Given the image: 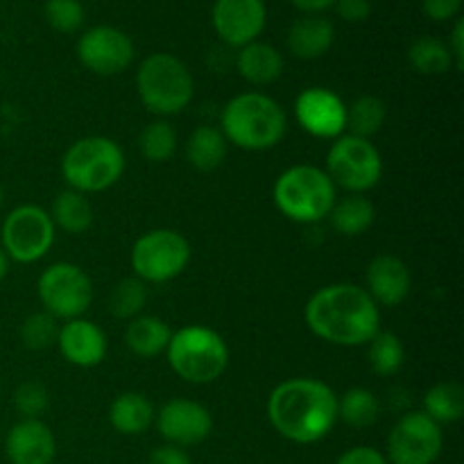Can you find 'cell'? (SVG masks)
<instances>
[{
	"label": "cell",
	"instance_id": "6da1fadb",
	"mask_svg": "<svg viewBox=\"0 0 464 464\" xmlns=\"http://www.w3.org/2000/svg\"><path fill=\"white\" fill-rule=\"evenodd\" d=\"M306 324L313 334L338 347L370 344L381 331L379 304L356 284H331L306 304Z\"/></svg>",
	"mask_w": 464,
	"mask_h": 464
},
{
	"label": "cell",
	"instance_id": "7a4b0ae2",
	"mask_svg": "<svg viewBox=\"0 0 464 464\" xmlns=\"http://www.w3.org/2000/svg\"><path fill=\"white\" fill-rule=\"evenodd\" d=\"M267 417L281 438L295 444H315L338 421V397L320 379H288L267 397Z\"/></svg>",
	"mask_w": 464,
	"mask_h": 464
},
{
	"label": "cell",
	"instance_id": "3957f363",
	"mask_svg": "<svg viewBox=\"0 0 464 464\" xmlns=\"http://www.w3.org/2000/svg\"><path fill=\"white\" fill-rule=\"evenodd\" d=\"M220 131L227 143L249 152L272 150L284 140L288 118L275 98L258 91L240 93L225 104L220 116Z\"/></svg>",
	"mask_w": 464,
	"mask_h": 464
},
{
	"label": "cell",
	"instance_id": "277c9868",
	"mask_svg": "<svg viewBox=\"0 0 464 464\" xmlns=\"http://www.w3.org/2000/svg\"><path fill=\"white\" fill-rule=\"evenodd\" d=\"M276 208L288 220L299 225H315L329 218L335 199V184L322 168L293 166L281 172L272 188Z\"/></svg>",
	"mask_w": 464,
	"mask_h": 464
},
{
	"label": "cell",
	"instance_id": "5b68a950",
	"mask_svg": "<svg viewBox=\"0 0 464 464\" xmlns=\"http://www.w3.org/2000/svg\"><path fill=\"white\" fill-rule=\"evenodd\" d=\"M168 365L186 383L204 385L220 379L229 367V347L218 331L190 324L175 331L166 349Z\"/></svg>",
	"mask_w": 464,
	"mask_h": 464
},
{
	"label": "cell",
	"instance_id": "8992f818",
	"mask_svg": "<svg viewBox=\"0 0 464 464\" xmlns=\"http://www.w3.org/2000/svg\"><path fill=\"white\" fill-rule=\"evenodd\" d=\"M136 89L148 111L157 116H175L193 100L195 80L179 57L170 53H152L136 71Z\"/></svg>",
	"mask_w": 464,
	"mask_h": 464
},
{
	"label": "cell",
	"instance_id": "52a82bcc",
	"mask_svg": "<svg viewBox=\"0 0 464 464\" xmlns=\"http://www.w3.org/2000/svg\"><path fill=\"white\" fill-rule=\"evenodd\" d=\"M125 172V152L107 136H84L62 159L63 181L77 193H102Z\"/></svg>",
	"mask_w": 464,
	"mask_h": 464
},
{
	"label": "cell",
	"instance_id": "ba28073f",
	"mask_svg": "<svg viewBox=\"0 0 464 464\" xmlns=\"http://www.w3.org/2000/svg\"><path fill=\"white\" fill-rule=\"evenodd\" d=\"M326 175L335 188L362 195L374 188L383 177V159L376 145L367 139L344 134L334 140L326 152Z\"/></svg>",
	"mask_w": 464,
	"mask_h": 464
},
{
	"label": "cell",
	"instance_id": "9c48e42d",
	"mask_svg": "<svg viewBox=\"0 0 464 464\" xmlns=\"http://www.w3.org/2000/svg\"><path fill=\"white\" fill-rule=\"evenodd\" d=\"M131 270L143 284H166L177 279L190 261V245L179 231L152 229L131 247Z\"/></svg>",
	"mask_w": 464,
	"mask_h": 464
},
{
	"label": "cell",
	"instance_id": "30bf717a",
	"mask_svg": "<svg viewBox=\"0 0 464 464\" xmlns=\"http://www.w3.org/2000/svg\"><path fill=\"white\" fill-rule=\"evenodd\" d=\"M57 236L53 218L36 204H21L3 222L0 240L7 258L16 263H36L50 252Z\"/></svg>",
	"mask_w": 464,
	"mask_h": 464
},
{
	"label": "cell",
	"instance_id": "8fae6325",
	"mask_svg": "<svg viewBox=\"0 0 464 464\" xmlns=\"http://www.w3.org/2000/svg\"><path fill=\"white\" fill-rule=\"evenodd\" d=\"M39 299L54 320H77L93 302L91 276L75 263H53L36 281Z\"/></svg>",
	"mask_w": 464,
	"mask_h": 464
},
{
	"label": "cell",
	"instance_id": "7c38bea8",
	"mask_svg": "<svg viewBox=\"0 0 464 464\" xmlns=\"http://www.w3.org/2000/svg\"><path fill=\"white\" fill-rule=\"evenodd\" d=\"M442 426L424 411L406 412L388 435V462L433 464L442 453Z\"/></svg>",
	"mask_w": 464,
	"mask_h": 464
},
{
	"label": "cell",
	"instance_id": "4fadbf2b",
	"mask_svg": "<svg viewBox=\"0 0 464 464\" xmlns=\"http://www.w3.org/2000/svg\"><path fill=\"white\" fill-rule=\"evenodd\" d=\"M77 59L95 75H118L134 62V44L113 25H95L77 41Z\"/></svg>",
	"mask_w": 464,
	"mask_h": 464
},
{
	"label": "cell",
	"instance_id": "5bb4252c",
	"mask_svg": "<svg viewBox=\"0 0 464 464\" xmlns=\"http://www.w3.org/2000/svg\"><path fill=\"white\" fill-rule=\"evenodd\" d=\"M211 23L222 44L231 48L258 41L266 30L267 9L263 0H216L211 7Z\"/></svg>",
	"mask_w": 464,
	"mask_h": 464
},
{
	"label": "cell",
	"instance_id": "9a60e30c",
	"mask_svg": "<svg viewBox=\"0 0 464 464\" xmlns=\"http://www.w3.org/2000/svg\"><path fill=\"white\" fill-rule=\"evenodd\" d=\"M295 118L315 139H338L347 130V104L335 91L311 86L295 100Z\"/></svg>",
	"mask_w": 464,
	"mask_h": 464
},
{
	"label": "cell",
	"instance_id": "2e32d148",
	"mask_svg": "<svg viewBox=\"0 0 464 464\" xmlns=\"http://www.w3.org/2000/svg\"><path fill=\"white\" fill-rule=\"evenodd\" d=\"M157 429L168 444L175 447H198L211 435L213 417L208 408L193 399H170L159 411Z\"/></svg>",
	"mask_w": 464,
	"mask_h": 464
},
{
	"label": "cell",
	"instance_id": "e0dca14e",
	"mask_svg": "<svg viewBox=\"0 0 464 464\" xmlns=\"http://www.w3.org/2000/svg\"><path fill=\"white\" fill-rule=\"evenodd\" d=\"M59 353L75 367H98L107 356V335L98 324L89 320H68L59 326Z\"/></svg>",
	"mask_w": 464,
	"mask_h": 464
},
{
	"label": "cell",
	"instance_id": "ac0fdd59",
	"mask_svg": "<svg viewBox=\"0 0 464 464\" xmlns=\"http://www.w3.org/2000/svg\"><path fill=\"white\" fill-rule=\"evenodd\" d=\"M5 456L12 464H53L57 442L41 420H21L5 438Z\"/></svg>",
	"mask_w": 464,
	"mask_h": 464
},
{
	"label": "cell",
	"instance_id": "d6986e66",
	"mask_svg": "<svg viewBox=\"0 0 464 464\" xmlns=\"http://www.w3.org/2000/svg\"><path fill=\"white\" fill-rule=\"evenodd\" d=\"M411 270L394 254H379L372 258L365 272V290L381 306H399L411 295Z\"/></svg>",
	"mask_w": 464,
	"mask_h": 464
},
{
	"label": "cell",
	"instance_id": "ffe728a7",
	"mask_svg": "<svg viewBox=\"0 0 464 464\" xmlns=\"http://www.w3.org/2000/svg\"><path fill=\"white\" fill-rule=\"evenodd\" d=\"M335 41V27L322 14H304L288 30V50L297 59L313 62L324 57Z\"/></svg>",
	"mask_w": 464,
	"mask_h": 464
},
{
	"label": "cell",
	"instance_id": "44dd1931",
	"mask_svg": "<svg viewBox=\"0 0 464 464\" xmlns=\"http://www.w3.org/2000/svg\"><path fill=\"white\" fill-rule=\"evenodd\" d=\"M236 68H238L240 77L247 80L249 84L266 86L279 80L281 72H284V54L275 45L252 41V44L238 48Z\"/></svg>",
	"mask_w": 464,
	"mask_h": 464
},
{
	"label": "cell",
	"instance_id": "7402d4cb",
	"mask_svg": "<svg viewBox=\"0 0 464 464\" xmlns=\"http://www.w3.org/2000/svg\"><path fill=\"white\" fill-rule=\"evenodd\" d=\"M154 406L140 392H122L109 408V421L121 435H140L154 424Z\"/></svg>",
	"mask_w": 464,
	"mask_h": 464
},
{
	"label": "cell",
	"instance_id": "603a6c76",
	"mask_svg": "<svg viewBox=\"0 0 464 464\" xmlns=\"http://www.w3.org/2000/svg\"><path fill=\"white\" fill-rule=\"evenodd\" d=\"M172 331L161 317L139 315L130 320L125 331V343L130 352L139 358H154L168 349Z\"/></svg>",
	"mask_w": 464,
	"mask_h": 464
},
{
	"label": "cell",
	"instance_id": "cb8c5ba5",
	"mask_svg": "<svg viewBox=\"0 0 464 464\" xmlns=\"http://www.w3.org/2000/svg\"><path fill=\"white\" fill-rule=\"evenodd\" d=\"M331 227L338 231L340 236H362L365 231H370V227L376 220V208L372 199H367L365 195H353L349 193L347 198L335 199L334 208L329 213Z\"/></svg>",
	"mask_w": 464,
	"mask_h": 464
},
{
	"label": "cell",
	"instance_id": "d4e9b609",
	"mask_svg": "<svg viewBox=\"0 0 464 464\" xmlns=\"http://www.w3.org/2000/svg\"><path fill=\"white\" fill-rule=\"evenodd\" d=\"M227 145L229 143L218 127L202 125L186 140V159L199 172H211L225 161Z\"/></svg>",
	"mask_w": 464,
	"mask_h": 464
},
{
	"label": "cell",
	"instance_id": "484cf974",
	"mask_svg": "<svg viewBox=\"0 0 464 464\" xmlns=\"http://www.w3.org/2000/svg\"><path fill=\"white\" fill-rule=\"evenodd\" d=\"M54 227H59L66 234H84L93 225V207L86 199L84 193L68 188L54 198L53 211H50Z\"/></svg>",
	"mask_w": 464,
	"mask_h": 464
},
{
	"label": "cell",
	"instance_id": "4316f807",
	"mask_svg": "<svg viewBox=\"0 0 464 464\" xmlns=\"http://www.w3.org/2000/svg\"><path fill=\"white\" fill-rule=\"evenodd\" d=\"M424 412L440 426L460 421L464 415V388L456 381L433 385L424 397Z\"/></svg>",
	"mask_w": 464,
	"mask_h": 464
},
{
	"label": "cell",
	"instance_id": "83f0119b",
	"mask_svg": "<svg viewBox=\"0 0 464 464\" xmlns=\"http://www.w3.org/2000/svg\"><path fill=\"white\" fill-rule=\"evenodd\" d=\"M408 62L421 75H444L453 68L451 50L438 36H420L408 48Z\"/></svg>",
	"mask_w": 464,
	"mask_h": 464
},
{
	"label": "cell",
	"instance_id": "f1b7e54d",
	"mask_svg": "<svg viewBox=\"0 0 464 464\" xmlns=\"http://www.w3.org/2000/svg\"><path fill=\"white\" fill-rule=\"evenodd\" d=\"M381 415V403L372 390L352 388L338 399V420L352 429H367L376 424Z\"/></svg>",
	"mask_w": 464,
	"mask_h": 464
},
{
	"label": "cell",
	"instance_id": "f546056e",
	"mask_svg": "<svg viewBox=\"0 0 464 464\" xmlns=\"http://www.w3.org/2000/svg\"><path fill=\"white\" fill-rule=\"evenodd\" d=\"M388 118L385 102L376 95H361L347 107V127L352 130V136L367 139L379 134Z\"/></svg>",
	"mask_w": 464,
	"mask_h": 464
},
{
	"label": "cell",
	"instance_id": "4dcf8cb0",
	"mask_svg": "<svg viewBox=\"0 0 464 464\" xmlns=\"http://www.w3.org/2000/svg\"><path fill=\"white\" fill-rule=\"evenodd\" d=\"M177 131L168 121H152L143 127L139 136V148L148 161L166 163L177 152Z\"/></svg>",
	"mask_w": 464,
	"mask_h": 464
},
{
	"label": "cell",
	"instance_id": "1f68e13d",
	"mask_svg": "<svg viewBox=\"0 0 464 464\" xmlns=\"http://www.w3.org/2000/svg\"><path fill=\"white\" fill-rule=\"evenodd\" d=\"M145 304H148V288L136 276L122 279L109 295V311L116 320H134L140 315Z\"/></svg>",
	"mask_w": 464,
	"mask_h": 464
},
{
	"label": "cell",
	"instance_id": "d6a6232c",
	"mask_svg": "<svg viewBox=\"0 0 464 464\" xmlns=\"http://www.w3.org/2000/svg\"><path fill=\"white\" fill-rule=\"evenodd\" d=\"M406 349L399 335L379 331L370 343V365L379 376H394L403 367Z\"/></svg>",
	"mask_w": 464,
	"mask_h": 464
},
{
	"label": "cell",
	"instance_id": "836d02e7",
	"mask_svg": "<svg viewBox=\"0 0 464 464\" xmlns=\"http://www.w3.org/2000/svg\"><path fill=\"white\" fill-rule=\"evenodd\" d=\"M59 320H54L50 313H32L21 324V340L32 352H44L57 344L59 335Z\"/></svg>",
	"mask_w": 464,
	"mask_h": 464
},
{
	"label": "cell",
	"instance_id": "e575fe53",
	"mask_svg": "<svg viewBox=\"0 0 464 464\" xmlns=\"http://www.w3.org/2000/svg\"><path fill=\"white\" fill-rule=\"evenodd\" d=\"M44 16L48 25L62 34H72V32L82 30L86 21L84 5L80 0H45Z\"/></svg>",
	"mask_w": 464,
	"mask_h": 464
},
{
	"label": "cell",
	"instance_id": "d590c367",
	"mask_svg": "<svg viewBox=\"0 0 464 464\" xmlns=\"http://www.w3.org/2000/svg\"><path fill=\"white\" fill-rule=\"evenodd\" d=\"M14 406L21 412L23 420H39L50 406V392L39 381H25L16 388L14 394Z\"/></svg>",
	"mask_w": 464,
	"mask_h": 464
},
{
	"label": "cell",
	"instance_id": "8d00e7d4",
	"mask_svg": "<svg viewBox=\"0 0 464 464\" xmlns=\"http://www.w3.org/2000/svg\"><path fill=\"white\" fill-rule=\"evenodd\" d=\"M462 0H421V12L429 16L430 21H451L460 14Z\"/></svg>",
	"mask_w": 464,
	"mask_h": 464
},
{
	"label": "cell",
	"instance_id": "74e56055",
	"mask_svg": "<svg viewBox=\"0 0 464 464\" xmlns=\"http://www.w3.org/2000/svg\"><path fill=\"white\" fill-rule=\"evenodd\" d=\"M334 9L338 16L347 23H362L370 18L372 3L370 0H335Z\"/></svg>",
	"mask_w": 464,
	"mask_h": 464
},
{
	"label": "cell",
	"instance_id": "f35d334b",
	"mask_svg": "<svg viewBox=\"0 0 464 464\" xmlns=\"http://www.w3.org/2000/svg\"><path fill=\"white\" fill-rule=\"evenodd\" d=\"M335 464H390L388 458L374 447H353L347 449Z\"/></svg>",
	"mask_w": 464,
	"mask_h": 464
},
{
	"label": "cell",
	"instance_id": "ab89813d",
	"mask_svg": "<svg viewBox=\"0 0 464 464\" xmlns=\"http://www.w3.org/2000/svg\"><path fill=\"white\" fill-rule=\"evenodd\" d=\"M148 464H193V460H190V456L181 447L163 444V447H157L150 453Z\"/></svg>",
	"mask_w": 464,
	"mask_h": 464
},
{
	"label": "cell",
	"instance_id": "60d3db41",
	"mask_svg": "<svg viewBox=\"0 0 464 464\" xmlns=\"http://www.w3.org/2000/svg\"><path fill=\"white\" fill-rule=\"evenodd\" d=\"M447 45L449 50H451L453 68H456V71H462L464 68V21L462 18H456V23H453V30H451V36H449Z\"/></svg>",
	"mask_w": 464,
	"mask_h": 464
},
{
	"label": "cell",
	"instance_id": "b9f144b4",
	"mask_svg": "<svg viewBox=\"0 0 464 464\" xmlns=\"http://www.w3.org/2000/svg\"><path fill=\"white\" fill-rule=\"evenodd\" d=\"M302 14H322L334 7L335 0H290Z\"/></svg>",
	"mask_w": 464,
	"mask_h": 464
},
{
	"label": "cell",
	"instance_id": "7bdbcfd3",
	"mask_svg": "<svg viewBox=\"0 0 464 464\" xmlns=\"http://www.w3.org/2000/svg\"><path fill=\"white\" fill-rule=\"evenodd\" d=\"M7 272H9V258L7 254L3 252V247H0V284H3V279L7 276Z\"/></svg>",
	"mask_w": 464,
	"mask_h": 464
},
{
	"label": "cell",
	"instance_id": "ee69618b",
	"mask_svg": "<svg viewBox=\"0 0 464 464\" xmlns=\"http://www.w3.org/2000/svg\"><path fill=\"white\" fill-rule=\"evenodd\" d=\"M3 202H5V193H3V186H0V208H3Z\"/></svg>",
	"mask_w": 464,
	"mask_h": 464
}]
</instances>
